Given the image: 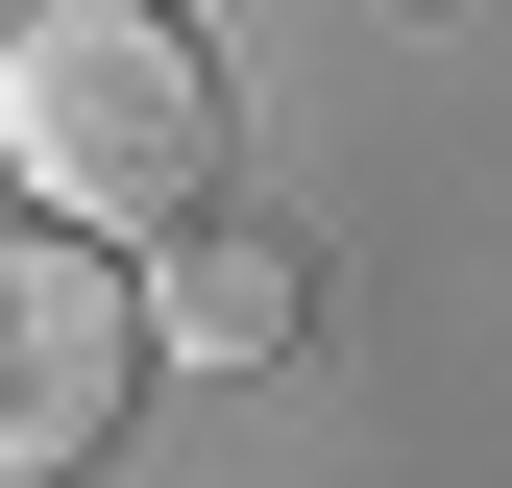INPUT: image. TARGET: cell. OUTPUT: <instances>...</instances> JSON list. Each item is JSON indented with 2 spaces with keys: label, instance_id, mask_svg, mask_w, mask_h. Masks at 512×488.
Instances as JSON below:
<instances>
[{
  "label": "cell",
  "instance_id": "1",
  "mask_svg": "<svg viewBox=\"0 0 512 488\" xmlns=\"http://www.w3.org/2000/svg\"><path fill=\"white\" fill-rule=\"evenodd\" d=\"M0 171L49 220H171L220 171V49L171 0H25L0 25Z\"/></svg>",
  "mask_w": 512,
  "mask_h": 488
},
{
  "label": "cell",
  "instance_id": "2",
  "mask_svg": "<svg viewBox=\"0 0 512 488\" xmlns=\"http://www.w3.org/2000/svg\"><path fill=\"white\" fill-rule=\"evenodd\" d=\"M147 391V293L98 244H0V464H98Z\"/></svg>",
  "mask_w": 512,
  "mask_h": 488
},
{
  "label": "cell",
  "instance_id": "3",
  "mask_svg": "<svg viewBox=\"0 0 512 488\" xmlns=\"http://www.w3.org/2000/svg\"><path fill=\"white\" fill-rule=\"evenodd\" d=\"M171 342H196V366H269L293 342V269H269V244H196V269H171Z\"/></svg>",
  "mask_w": 512,
  "mask_h": 488
}]
</instances>
